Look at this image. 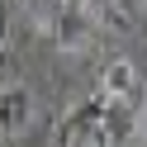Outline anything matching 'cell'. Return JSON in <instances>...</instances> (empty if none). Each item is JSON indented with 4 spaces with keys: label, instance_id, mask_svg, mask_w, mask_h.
I'll return each mask as SVG.
<instances>
[{
    "label": "cell",
    "instance_id": "6da1fadb",
    "mask_svg": "<svg viewBox=\"0 0 147 147\" xmlns=\"http://www.w3.org/2000/svg\"><path fill=\"white\" fill-rule=\"evenodd\" d=\"M29 119H33L29 90L24 86H0V128H5V133H19Z\"/></svg>",
    "mask_w": 147,
    "mask_h": 147
},
{
    "label": "cell",
    "instance_id": "7a4b0ae2",
    "mask_svg": "<svg viewBox=\"0 0 147 147\" xmlns=\"http://www.w3.org/2000/svg\"><path fill=\"white\" fill-rule=\"evenodd\" d=\"M133 90H138V71H133V62H109L105 67V76H100V95L109 100V105H123V100H133Z\"/></svg>",
    "mask_w": 147,
    "mask_h": 147
},
{
    "label": "cell",
    "instance_id": "3957f363",
    "mask_svg": "<svg viewBox=\"0 0 147 147\" xmlns=\"http://www.w3.org/2000/svg\"><path fill=\"white\" fill-rule=\"evenodd\" d=\"M138 128L147 133V95H142V109H138Z\"/></svg>",
    "mask_w": 147,
    "mask_h": 147
},
{
    "label": "cell",
    "instance_id": "277c9868",
    "mask_svg": "<svg viewBox=\"0 0 147 147\" xmlns=\"http://www.w3.org/2000/svg\"><path fill=\"white\" fill-rule=\"evenodd\" d=\"M0 33H5V10H0Z\"/></svg>",
    "mask_w": 147,
    "mask_h": 147
},
{
    "label": "cell",
    "instance_id": "5b68a950",
    "mask_svg": "<svg viewBox=\"0 0 147 147\" xmlns=\"http://www.w3.org/2000/svg\"><path fill=\"white\" fill-rule=\"evenodd\" d=\"M0 86H5V81H0Z\"/></svg>",
    "mask_w": 147,
    "mask_h": 147
}]
</instances>
